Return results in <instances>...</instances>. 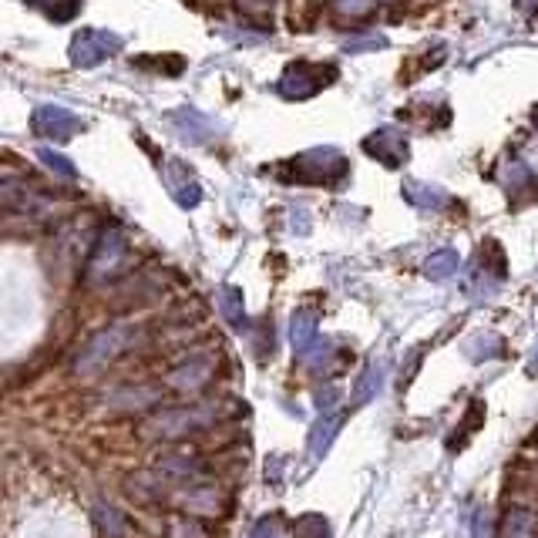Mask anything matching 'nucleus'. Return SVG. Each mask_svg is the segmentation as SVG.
<instances>
[{
	"label": "nucleus",
	"mask_w": 538,
	"mask_h": 538,
	"mask_svg": "<svg viewBox=\"0 0 538 538\" xmlns=\"http://www.w3.org/2000/svg\"><path fill=\"white\" fill-rule=\"evenodd\" d=\"M37 11H44L51 21H71L78 14V0H41Z\"/></svg>",
	"instance_id": "nucleus-28"
},
{
	"label": "nucleus",
	"mask_w": 538,
	"mask_h": 538,
	"mask_svg": "<svg viewBox=\"0 0 538 538\" xmlns=\"http://www.w3.org/2000/svg\"><path fill=\"white\" fill-rule=\"evenodd\" d=\"M169 125H172V132H179L182 142H189V145H209V142H216V135L222 132V125L216 118L206 115V111H196V108L169 111Z\"/></svg>",
	"instance_id": "nucleus-11"
},
{
	"label": "nucleus",
	"mask_w": 538,
	"mask_h": 538,
	"mask_svg": "<svg viewBox=\"0 0 538 538\" xmlns=\"http://www.w3.org/2000/svg\"><path fill=\"white\" fill-rule=\"evenodd\" d=\"M502 538H538V532H535V515L528 512V508H515V512L505 518Z\"/></svg>",
	"instance_id": "nucleus-23"
},
{
	"label": "nucleus",
	"mask_w": 538,
	"mask_h": 538,
	"mask_svg": "<svg viewBox=\"0 0 538 538\" xmlns=\"http://www.w3.org/2000/svg\"><path fill=\"white\" fill-rule=\"evenodd\" d=\"M458 266H461V259L454 249H438V253H431L428 256V263H424V273L431 276V280H451L454 273H458Z\"/></svg>",
	"instance_id": "nucleus-22"
},
{
	"label": "nucleus",
	"mask_w": 538,
	"mask_h": 538,
	"mask_svg": "<svg viewBox=\"0 0 538 538\" xmlns=\"http://www.w3.org/2000/svg\"><path fill=\"white\" fill-rule=\"evenodd\" d=\"M31 128L44 142H71L81 132V118L61 105H37L31 115Z\"/></svg>",
	"instance_id": "nucleus-10"
},
{
	"label": "nucleus",
	"mask_w": 538,
	"mask_h": 538,
	"mask_svg": "<svg viewBox=\"0 0 538 538\" xmlns=\"http://www.w3.org/2000/svg\"><path fill=\"white\" fill-rule=\"evenodd\" d=\"M333 11L340 17H367L374 11V0H333Z\"/></svg>",
	"instance_id": "nucleus-30"
},
{
	"label": "nucleus",
	"mask_w": 538,
	"mask_h": 538,
	"mask_svg": "<svg viewBox=\"0 0 538 538\" xmlns=\"http://www.w3.org/2000/svg\"><path fill=\"white\" fill-rule=\"evenodd\" d=\"M343 175H347V159L330 145L300 152L290 165H286V179L310 182V185H333V182H340Z\"/></svg>",
	"instance_id": "nucleus-4"
},
{
	"label": "nucleus",
	"mask_w": 538,
	"mask_h": 538,
	"mask_svg": "<svg viewBox=\"0 0 538 538\" xmlns=\"http://www.w3.org/2000/svg\"><path fill=\"white\" fill-rule=\"evenodd\" d=\"M532 370H535V374H538V350H535V354H532Z\"/></svg>",
	"instance_id": "nucleus-37"
},
{
	"label": "nucleus",
	"mask_w": 538,
	"mask_h": 538,
	"mask_svg": "<svg viewBox=\"0 0 538 538\" xmlns=\"http://www.w3.org/2000/svg\"><path fill=\"white\" fill-rule=\"evenodd\" d=\"M219 303H222V313H226L229 323H236V327H246L243 296H239V290H222L219 293Z\"/></svg>",
	"instance_id": "nucleus-27"
},
{
	"label": "nucleus",
	"mask_w": 538,
	"mask_h": 538,
	"mask_svg": "<svg viewBox=\"0 0 538 538\" xmlns=\"http://www.w3.org/2000/svg\"><path fill=\"white\" fill-rule=\"evenodd\" d=\"M404 199L417 209H444L448 206V192L428 182H404Z\"/></svg>",
	"instance_id": "nucleus-19"
},
{
	"label": "nucleus",
	"mask_w": 538,
	"mask_h": 538,
	"mask_svg": "<svg viewBox=\"0 0 538 538\" xmlns=\"http://www.w3.org/2000/svg\"><path fill=\"white\" fill-rule=\"evenodd\" d=\"M95 525L101 538H125L128 535V518L118 512L111 502H98L95 505Z\"/></svg>",
	"instance_id": "nucleus-20"
},
{
	"label": "nucleus",
	"mask_w": 538,
	"mask_h": 538,
	"mask_svg": "<svg viewBox=\"0 0 538 538\" xmlns=\"http://www.w3.org/2000/svg\"><path fill=\"white\" fill-rule=\"evenodd\" d=\"M24 4H31V7H41V0H24Z\"/></svg>",
	"instance_id": "nucleus-38"
},
{
	"label": "nucleus",
	"mask_w": 538,
	"mask_h": 538,
	"mask_svg": "<svg viewBox=\"0 0 538 538\" xmlns=\"http://www.w3.org/2000/svg\"><path fill=\"white\" fill-rule=\"evenodd\" d=\"M290 340H293L296 354H306V350H310L313 343L320 340V333H317V313H310V310L293 313V320H290Z\"/></svg>",
	"instance_id": "nucleus-18"
},
{
	"label": "nucleus",
	"mask_w": 538,
	"mask_h": 538,
	"mask_svg": "<svg viewBox=\"0 0 538 538\" xmlns=\"http://www.w3.org/2000/svg\"><path fill=\"white\" fill-rule=\"evenodd\" d=\"M532 122H535V128H538V108H535V115H532Z\"/></svg>",
	"instance_id": "nucleus-40"
},
{
	"label": "nucleus",
	"mask_w": 538,
	"mask_h": 538,
	"mask_svg": "<svg viewBox=\"0 0 538 538\" xmlns=\"http://www.w3.org/2000/svg\"><path fill=\"white\" fill-rule=\"evenodd\" d=\"M172 538H202V528L189 525V522H172Z\"/></svg>",
	"instance_id": "nucleus-34"
},
{
	"label": "nucleus",
	"mask_w": 538,
	"mask_h": 538,
	"mask_svg": "<svg viewBox=\"0 0 538 538\" xmlns=\"http://www.w3.org/2000/svg\"><path fill=\"white\" fill-rule=\"evenodd\" d=\"M125 48V41L118 34L111 31H98V27H85V31H78L71 37L68 44V58L74 68L88 71V68H98V64H105L111 54H118Z\"/></svg>",
	"instance_id": "nucleus-7"
},
{
	"label": "nucleus",
	"mask_w": 538,
	"mask_h": 538,
	"mask_svg": "<svg viewBox=\"0 0 538 538\" xmlns=\"http://www.w3.org/2000/svg\"><path fill=\"white\" fill-rule=\"evenodd\" d=\"M364 152L370 159H377L384 169H401L407 162V138L401 128H377V132H370L364 138Z\"/></svg>",
	"instance_id": "nucleus-12"
},
{
	"label": "nucleus",
	"mask_w": 538,
	"mask_h": 538,
	"mask_svg": "<svg viewBox=\"0 0 538 538\" xmlns=\"http://www.w3.org/2000/svg\"><path fill=\"white\" fill-rule=\"evenodd\" d=\"M330 81H337V68L333 64H313V61H293L290 68L280 74V95L290 98V101H303L310 95H317L330 85Z\"/></svg>",
	"instance_id": "nucleus-5"
},
{
	"label": "nucleus",
	"mask_w": 538,
	"mask_h": 538,
	"mask_svg": "<svg viewBox=\"0 0 538 538\" xmlns=\"http://www.w3.org/2000/svg\"><path fill=\"white\" fill-rule=\"evenodd\" d=\"M502 185L508 189V196H525V192H538L535 172L528 169L522 159H508L502 165Z\"/></svg>",
	"instance_id": "nucleus-17"
},
{
	"label": "nucleus",
	"mask_w": 538,
	"mask_h": 538,
	"mask_svg": "<svg viewBox=\"0 0 538 538\" xmlns=\"http://www.w3.org/2000/svg\"><path fill=\"white\" fill-rule=\"evenodd\" d=\"M138 343V327L135 323H111V327L98 330L85 347L78 350V357L71 360L74 377H95L101 370H108L118 357L128 354Z\"/></svg>",
	"instance_id": "nucleus-2"
},
{
	"label": "nucleus",
	"mask_w": 538,
	"mask_h": 538,
	"mask_svg": "<svg viewBox=\"0 0 538 538\" xmlns=\"http://www.w3.org/2000/svg\"><path fill=\"white\" fill-rule=\"evenodd\" d=\"M273 7H276V0H236V11L263 27L273 24Z\"/></svg>",
	"instance_id": "nucleus-24"
},
{
	"label": "nucleus",
	"mask_w": 538,
	"mask_h": 538,
	"mask_svg": "<svg viewBox=\"0 0 538 538\" xmlns=\"http://www.w3.org/2000/svg\"><path fill=\"white\" fill-rule=\"evenodd\" d=\"M169 498L175 502V508H182L192 518H216L226 508V495L216 485H206V481H185Z\"/></svg>",
	"instance_id": "nucleus-9"
},
{
	"label": "nucleus",
	"mask_w": 538,
	"mask_h": 538,
	"mask_svg": "<svg viewBox=\"0 0 538 538\" xmlns=\"http://www.w3.org/2000/svg\"><path fill=\"white\" fill-rule=\"evenodd\" d=\"M249 538H280V532H276V525H273V522H259Z\"/></svg>",
	"instance_id": "nucleus-35"
},
{
	"label": "nucleus",
	"mask_w": 538,
	"mask_h": 538,
	"mask_svg": "<svg viewBox=\"0 0 538 538\" xmlns=\"http://www.w3.org/2000/svg\"><path fill=\"white\" fill-rule=\"evenodd\" d=\"M340 424H343L340 414H323L320 421L313 424V431H310V454L313 458H320V454L330 448L333 438H337V431H340Z\"/></svg>",
	"instance_id": "nucleus-21"
},
{
	"label": "nucleus",
	"mask_w": 538,
	"mask_h": 538,
	"mask_svg": "<svg viewBox=\"0 0 538 538\" xmlns=\"http://www.w3.org/2000/svg\"><path fill=\"white\" fill-rule=\"evenodd\" d=\"M337 404H340V391H337V387H327V391L317 394V407H320L323 414H330V407H337Z\"/></svg>",
	"instance_id": "nucleus-33"
},
{
	"label": "nucleus",
	"mask_w": 538,
	"mask_h": 538,
	"mask_svg": "<svg viewBox=\"0 0 538 538\" xmlns=\"http://www.w3.org/2000/svg\"><path fill=\"white\" fill-rule=\"evenodd\" d=\"M377 4H401V0H377Z\"/></svg>",
	"instance_id": "nucleus-39"
},
{
	"label": "nucleus",
	"mask_w": 538,
	"mask_h": 538,
	"mask_svg": "<svg viewBox=\"0 0 538 538\" xmlns=\"http://www.w3.org/2000/svg\"><path fill=\"white\" fill-rule=\"evenodd\" d=\"M222 407L216 401H199V404H182V407H165V411L145 417L142 434L145 441H185L199 431H209L219 421Z\"/></svg>",
	"instance_id": "nucleus-1"
},
{
	"label": "nucleus",
	"mask_w": 538,
	"mask_h": 538,
	"mask_svg": "<svg viewBox=\"0 0 538 538\" xmlns=\"http://www.w3.org/2000/svg\"><path fill=\"white\" fill-rule=\"evenodd\" d=\"M159 471L165 478H179V481H196L206 475V461L192 451H172L159 458Z\"/></svg>",
	"instance_id": "nucleus-16"
},
{
	"label": "nucleus",
	"mask_w": 538,
	"mask_h": 538,
	"mask_svg": "<svg viewBox=\"0 0 538 538\" xmlns=\"http://www.w3.org/2000/svg\"><path fill=\"white\" fill-rule=\"evenodd\" d=\"M41 162L48 165L51 172H58V175H68V179H74V175H78V169H74V162L68 159V155L54 152V148H41Z\"/></svg>",
	"instance_id": "nucleus-29"
},
{
	"label": "nucleus",
	"mask_w": 538,
	"mask_h": 538,
	"mask_svg": "<svg viewBox=\"0 0 538 538\" xmlns=\"http://www.w3.org/2000/svg\"><path fill=\"white\" fill-rule=\"evenodd\" d=\"M44 196H37L31 185V172L21 162H0V209H34Z\"/></svg>",
	"instance_id": "nucleus-8"
},
{
	"label": "nucleus",
	"mask_w": 538,
	"mask_h": 538,
	"mask_svg": "<svg viewBox=\"0 0 538 538\" xmlns=\"http://www.w3.org/2000/svg\"><path fill=\"white\" fill-rule=\"evenodd\" d=\"M128 263V239L118 226H105L91 246L88 266H85V283L88 286H105L122 276Z\"/></svg>",
	"instance_id": "nucleus-3"
},
{
	"label": "nucleus",
	"mask_w": 538,
	"mask_h": 538,
	"mask_svg": "<svg viewBox=\"0 0 538 538\" xmlns=\"http://www.w3.org/2000/svg\"><path fill=\"white\" fill-rule=\"evenodd\" d=\"M165 185H169L172 199L179 202L182 209H196L202 202V185L196 182V175H192V169L179 159L165 162Z\"/></svg>",
	"instance_id": "nucleus-14"
},
{
	"label": "nucleus",
	"mask_w": 538,
	"mask_h": 538,
	"mask_svg": "<svg viewBox=\"0 0 538 538\" xmlns=\"http://www.w3.org/2000/svg\"><path fill=\"white\" fill-rule=\"evenodd\" d=\"M380 48H387V41H384V37H377V34L357 37V41H347V44H343V51H350V54H360V51H380Z\"/></svg>",
	"instance_id": "nucleus-32"
},
{
	"label": "nucleus",
	"mask_w": 538,
	"mask_h": 538,
	"mask_svg": "<svg viewBox=\"0 0 538 538\" xmlns=\"http://www.w3.org/2000/svg\"><path fill=\"white\" fill-rule=\"evenodd\" d=\"M515 7L522 14H535L538 17V0H515Z\"/></svg>",
	"instance_id": "nucleus-36"
},
{
	"label": "nucleus",
	"mask_w": 538,
	"mask_h": 538,
	"mask_svg": "<svg viewBox=\"0 0 538 538\" xmlns=\"http://www.w3.org/2000/svg\"><path fill=\"white\" fill-rule=\"evenodd\" d=\"M162 391L152 384H128V387H118V391L108 394V407L118 414H132V411H145V407L159 404Z\"/></svg>",
	"instance_id": "nucleus-15"
},
{
	"label": "nucleus",
	"mask_w": 538,
	"mask_h": 538,
	"mask_svg": "<svg viewBox=\"0 0 538 538\" xmlns=\"http://www.w3.org/2000/svg\"><path fill=\"white\" fill-rule=\"evenodd\" d=\"M380 384H384V367H367V374L364 377H360V384H357V397H354V401L357 404H364V401H370V397H374L377 391H380Z\"/></svg>",
	"instance_id": "nucleus-26"
},
{
	"label": "nucleus",
	"mask_w": 538,
	"mask_h": 538,
	"mask_svg": "<svg viewBox=\"0 0 538 538\" xmlns=\"http://www.w3.org/2000/svg\"><path fill=\"white\" fill-rule=\"evenodd\" d=\"M122 488L135 505H162L165 498L172 495V488L162 471H135V475L125 478Z\"/></svg>",
	"instance_id": "nucleus-13"
},
{
	"label": "nucleus",
	"mask_w": 538,
	"mask_h": 538,
	"mask_svg": "<svg viewBox=\"0 0 538 538\" xmlns=\"http://www.w3.org/2000/svg\"><path fill=\"white\" fill-rule=\"evenodd\" d=\"M468 354L475 357V360L498 357V354H502V343H498V337H475V343L468 347Z\"/></svg>",
	"instance_id": "nucleus-31"
},
{
	"label": "nucleus",
	"mask_w": 538,
	"mask_h": 538,
	"mask_svg": "<svg viewBox=\"0 0 538 538\" xmlns=\"http://www.w3.org/2000/svg\"><path fill=\"white\" fill-rule=\"evenodd\" d=\"M293 538H333V532H330L327 518H320V515H303V518H296Z\"/></svg>",
	"instance_id": "nucleus-25"
},
{
	"label": "nucleus",
	"mask_w": 538,
	"mask_h": 538,
	"mask_svg": "<svg viewBox=\"0 0 538 538\" xmlns=\"http://www.w3.org/2000/svg\"><path fill=\"white\" fill-rule=\"evenodd\" d=\"M219 360L212 350H196V354H185L169 374H165V387L175 394H199L206 391V384L216 377Z\"/></svg>",
	"instance_id": "nucleus-6"
}]
</instances>
